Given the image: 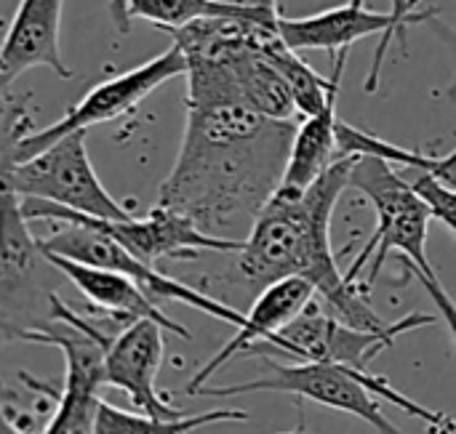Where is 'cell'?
Listing matches in <instances>:
<instances>
[{
  "label": "cell",
  "instance_id": "obj_23",
  "mask_svg": "<svg viewBox=\"0 0 456 434\" xmlns=\"http://www.w3.org/2000/svg\"><path fill=\"white\" fill-rule=\"evenodd\" d=\"M350 3H355V5H363L366 0H350ZM393 3V13L401 19V21H406V24H414V21H422V19H430V16H436V11H414L417 8V3H422V0H390Z\"/></svg>",
  "mask_w": 456,
  "mask_h": 434
},
{
  "label": "cell",
  "instance_id": "obj_21",
  "mask_svg": "<svg viewBox=\"0 0 456 434\" xmlns=\"http://www.w3.org/2000/svg\"><path fill=\"white\" fill-rule=\"evenodd\" d=\"M411 184L430 205L433 219H438L446 229H452L456 235V187L444 184L433 173H419Z\"/></svg>",
  "mask_w": 456,
  "mask_h": 434
},
{
  "label": "cell",
  "instance_id": "obj_19",
  "mask_svg": "<svg viewBox=\"0 0 456 434\" xmlns=\"http://www.w3.org/2000/svg\"><path fill=\"white\" fill-rule=\"evenodd\" d=\"M120 32L131 27V19H147L150 24L171 32L206 16H273L278 11H262L235 5L224 0H112L110 5Z\"/></svg>",
  "mask_w": 456,
  "mask_h": 434
},
{
  "label": "cell",
  "instance_id": "obj_11",
  "mask_svg": "<svg viewBox=\"0 0 456 434\" xmlns=\"http://www.w3.org/2000/svg\"><path fill=\"white\" fill-rule=\"evenodd\" d=\"M182 75H187V56L179 45H171L163 53H158L155 59L91 88L56 123H51L40 131H32L29 136H24L21 141H16L11 147H0V168L19 165L29 157L40 155L43 149H48L53 141H59L61 136H67L72 131H88L91 125L110 123V120H118V117L134 112L152 91H158L163 83L182 77Z\"/></svg>",
  "mask_w": 456,
  "mask_h": 434
},
{
  "label": "cell",
  "instance_id": "obj_16",
  "mask_svg": "<svg viewBox=\"0 0 456 434\" xmlns=\"http://www.w3.org/2000/svg\"><path fill=\"white\" fill-rule=\"evenodd\" d=\"M48 253V251H45ZM53 264L67 275V280L83 293V299L91 304V309L102 317V323L112 326V328H126L136 320H155L160 323L166 331H171L179 339H190L187 328L176 320H171L158 301H152L131 277L112 272V269H99V267H88L64 256H53Z\"/></svg>",
  "mask_w": 456,
  "mask_h": 434
},
{
  "label": "cell",
  "instance_id": "obj_13",
  "mask_svg": "<svg viewBox=\"0 0 456 434\" xmlns=\"http://www.w3.org/2000/svg\"><path fill=\"white\" fill-rule=\"evenodd\" d=\"M281 35L283 40L294 48V51H329L331 56L350 51L353 43L379 35V45L374 51V64L371 72L366 77V91L374 93L379 88V75H382V64L385 56L390 51L393 37L406 35V21H401L393 11H369L366 5H355V3H345L313 16H281Z\"/></svg>",
  "mask_w": 456,
  "mask_h": 434
},
{
  "label": "cell",
  "instance_id": "obj_9",
  "mask_svg": "<svg viewBox=\"0 0 456 434\" xmlns=\"http://www.w3.org/2000/svg\"><path fill=\"white\" fill-rule=\"evenodd\" d=\"M19 203L29 221H53V224L86 221L107 232L110 237H115L128 253H134L136 259L152 267H158L160 261H195L203 253H238L243 248V240L208 235L187 216L163 205H152V211L142 219L131 216L126 221H110V219H94V216H86L64 205L45 203V200L19 197Z\"/></svg>",
  "mask_w": 456,
  "mask_h": 434
},
{
  "label": "cell",
  "instance_id": "obj_5",
  "mask_svg": "<svg viewBox=\"0 0 456 434\" xmlns=\"http://www.w3.org/2000/svg\"><path fill=\"white\" fill-rule=\"evenodd\" d=\"M0 221V339L11 344L53 326V299L67 283V275L43 251L40 237L29 232V219L21 211L19 195L11 189H3Z\"/></svg>",
  "mask_w": 456,
  "mask_h": 434
},
{
  "label": "cell",
  "instance_id": "obj_18",
  "mask_svg": "<svg viewBox=\"0 0 456 434\" xmlns=\"http://www.w3.org/2000/svg\"><path fill=\"white\" fill-rule=\"evenodd\" d=\"M337 99L339 88L329 96V104L305 117L297 128L289 165L283 173V181L278 187L281 195H302L310 189L334 163L345 160L339 157V117H337Z\"/></svg>",
  "mask_w": 456,
  "mask_h": 434
},
{
  "label": "cell",
  "instance_id": "obj_12",
  "mask_svg": "<svg viewBox=\"0 0 456 434\" xmlns=\"http://www.w3.org/2000/svg\"><path fill=\"white\" fill-rule=\"evenodd\" d=\"M40 245H43V251H48L53 256H64V259H72V261H80L88 267L120 272V275L131 277L152 301L187 304L208 317H216V320L232 326L235 331L246 326V312L235 309L232 304H227L190 283H182V280L160 272V267L144 264L142 259L128 253L115 237H110L107 232L96 229L86 221H67L53 235L40 237Z\"/></svg>",
  "mask_w": 456,
  "mask_h": 434
},
{
  "label": "cell",
  "instance_id": "obj_20",
  "mask_svg": "<svg viewBox=\"0 0 456 434\" xmlns=\"http://www.w3.org/2000/svg\"><path fill=\"white\" fill-rule=\"evenodd\" d=\"M227 422H248L246 411H206L195 416H182V419H155V416H142L134 411H123L107 400L99 403L96 411V424L94 434H190L211 424H227Z\"/></svg>",
  "mask_w": 456,
  "mask_h": 434
},
{
  "label": "cell",
  "instance_id": "obj_22",
  "mask_svg": "<svg viewBox=\"0 0 456 434\" xmlns=\"http://www.w3.org/2000/svg\"><path fill=\"white\" fill-rule=\"evenodd\" d=\"M411 272L417 275V280L422 283V288H425V291H428V296L433 299L436 309L441 312L444 323L449 326L452 339H454V344H456V301L452 299V293L444 288V283H441V277H438L436 272H417V269H411Z\"/></svg>",
  "mask_w": 456,
  "mask_h": 434
},
{
  "label": "cell",
  "instance_id": "obj_14",
  "mask_svg": "<svg viewBox=\"0 0 456 434\" xmlns=\"http://www.w3.org/2000/svg\"><path fill=\"white\" fill-rule=\"evenodd\" d=\"M163 326L155 320H136L126 328L104 334V387L120 390L131 403L155 419H182L184 411L174 408L158 395V371L163 363Z\"/></svg>",
  "mask_w": 456,
  "mask_h": 434
},
{
  "label": "cell",
  "instance_id": "obj_17",
  "mask_svg": "<svg viewBox=\"0 0 456 434\" xmlns=\"http://www.w3.org/2000/svg\"><path fill=\"white\" fill-rule=\"evenodd\" d=\"M61 11L64 0H21L0 51V85L3 91L11 83L32 69L48 67L59 77H72V69L61 59L59 48V29H61Z\"/></svg>",
  "mask_w": 456,
  "mask_h": 434
},
{
  "label": "cell",
  "instance_id": "obj_2",
  "mask_svg": "<svg viewBox=\"0 0 456 434\" xmlns=\"http://www.w3.org/2000/svg\"><path fill=\"white\" fill-rule=\"evenodd\" d=\"M353 165L355 157H345L302 195H273L235 253V285L243 296L254 301L278 280L305 277L339 320L361 331L393 326L374 312L363 288L347 283L331 251V216L342 192L350 189Z\"/></svg>",
  "mask_w": 456,
  "mask_h": 434
},
{
  "label": "cell",
  "instance_id": "obj_3",
  "mask_svg": "<svg viewBox=\"0 0 456 434\" xmlns=\"http://www.w3.org/2000/svg\"><path fill=\"white\" fill-rule=\"evenodd\" d=\"M265 366L270 374H265L262 379L224 384V387L211 384V387H203L200 395L235 398V395H254V392H278V395H291L299 400H310V403L350 414L371 424L379 434H406L385 416L379 400H387L406 416L425 422L433 432H446L456 427V419L419 406L417 400L393 390L387 379L374 376L369 371H358V368L337 366V363H283L275 358H265Z\"/></svg>",
  "mask_w": 456,
  "mask_h": 434
},
{
  "label": "cell",
  "instance_id": "obj_15",
  "mask_svg": "<svg viewBox=\"0 0 456 434\" xmlns=\"http://www.w3.org/2000/svg\"><path fill=\"white\" fill-rule=\"evenodd\" d=\"M318 299V291L310 280L305 277H286L273 285H267L248 307L246 312V326L232 334V339L211 355V360L190 379L184 392L200 395V390L211 382L216 371H222L227 363L240 358L246 350H254L256 344L270 342L275 334H281L291 320H297L313 301Z\"/></svg>",
  "mask_w": 456,
  "mask_h": 434
},
{
  "label": "cell",
  "instance_id": "obj_8",
  "mask_svg": "<svg viewBox=\"0 0 456 434\" xmlns=\"http://www.w3.org/2000/svg\"><path fill=\"white\" fill-rule=\"evenodd\" d=\"M433 315L411 312L395 320L387 331H361L339 320L321 299H315L297 320H291L270 342L256 344L251 352L259 358H275L289 363H337L358 371H369L371 360L395 344L398 336L433 326Z\"/></svg>",
  "mask_w": 456,
  "mask_h": 434
},
{
  "label": "cell",
  "instance_id": "obj_10",
  "mask_svg": "<svg viewBox=\"0 0 456 434\" xmlns=\"http://www.w3.org/2000/svg\"><path fill=\"white\" fill-rule=\"evenodd\" d=\"M0 173L3 189H11L19 197L45 200L110 221H126L134 216L131 208L118 203L99 181L88 157L86 131H72L40 155L19 165L0 168Z\"/></svg>",
  "mask_w": 456,
  "mask_h": 434
},
{
  "label": "cell",
  "instance_id": "obj_6",
  "mask_svg": "<svg viewBox=\"0 0 456 434\" xmlns=\"http://www.w3.org/2000/svg\"><path fill=\"white\" fill-rule=\"evenodd\" d=\"M104 328L86 320L61 296L53 299V326L48 331H32L21 342L56 347L64 355V384L51 387L56 408L40 434H94L96 411L104 390Z\"/></svg>",
  "mask_w": 456,
  "mask_h": 434
},
{
  "label": "cell",
  "instance_id": "obj_25",
  "mask_svg": "<svg viewBox=\"0 0 456 434\" xmlns=\"http://www.w3.org/2000/svg\"><path fill=\"white\" fill-rule=\"evenodd\" d=\"M436 434H456V427L454 430H446V432H436Z\"/></svg>",
  "mask_w": 456,
  "mask_h": 434
},
{
  "label": "cell",
  "instance_id": "obj_7",
  "mask_svg": "<svg viewBox=\"0 0 456 434\" xmlns=\"http://www.w3.org/2000/svg\"><path fill=\"white\" fill-rule=\"evenodd\" d=\"M254 35L187 59V107H243L278 120L299 115L283 75L254 48Z\"/></svg>",
  "mask_w": 456,
  "mask_h": 434
},
{
  "label": "cell",
  "instance_id": "obj_4",
  "mask_svg": "<svg viewBox=\"0 0 456 434\" xmlns=\"http://www.w3.org/2000/svg\"><path fill=\"white\" fill-rule=\"evenodd\" d=\"M350 189H358L377 213V229L361 248L355 261L345 269L347 283L371 293L377 277L382 275L385 259L398 251L411 269L436 272L428 256V229L433 221L430 205L406 181L393 163L382 157H355L350 173Z\"/></svg>",
  "mask_w": 456,
  "mask_h": 434
},
{
  "label": "cell",
  "instance_id": "obj_1",
  "mask_svg": "<svg viewBox=\"0 0 456 434\" xmlns=\"http://www.w3.org/2000/svg\"><path fill=\"white\" fill-rule=\"evenodd\" d=\"M297 120L267 117L243 107H187L179 155L158 189V203L203 232L235 237L251 232L278 192Z\"/></svg>",
  "mask_w": 456,
  "mask_h": 434
},
{
  "label": "cell",
  "instance_id": "obj_24",
  "mask_svg": "<svg viewBox=\"0 0 456 434\" xmlns=\"http://www.w3.org/2000/svg\"><path fill=\"white\" fill-rule=\"evenodd\" d=\"M283 434H313L307 427H305V422H299V427H294L291 432H283Z\"/></svg>",
  "mask_w": 456,
  "mask_h": 434
}]
</instances>
